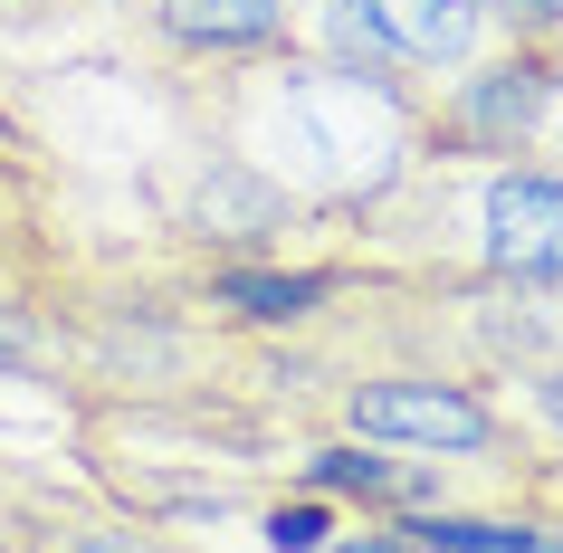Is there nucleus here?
Instances as JSON below:
<instances>
[{
    "instance_id": "1",
    "label": "nucleus",
    "mask_w": 563,
    "mask_h": 553,
    "mask_svg": "<svg viewBox=\"0 0 563 553\" xmlns=\"http://www.w3.org/2000/svg\"><path fill=\"white\" fill-rule=\"evenodd\" d=\"M163 87H173L191 144L249 163L258 181H277L316 220V248H325V230L344 210L383 201L420 153H440V106H430V87L344 67L325 48H297V38L287 48H258V58H230V67L163 77Z\"/></svg>"
},
{
    "instance_id": "2",
    "label": "nucleus",
    "mask_w": 563,
    "mask_h": 553,
    "mask_svg": "<svg viewBox=\"0 0 563 553\" xmlns=\"http://www.w3.org/2000/svg\"><path fill=\"white\" fill-rule=\"evenodd\" d=\"M316 258L354 277H449V287H563V163L544 153H420L383 201L344 210Z\"/></svg>"
},
{
    "instance_id": "3",
    "label": "nucleus",
    "mask_w": 563,
    "mask_h": 553,
    "mask_svg": "<svg viewBox=\"0 0 563 553\" xmlns=\"http://www.w3.org/2000/svg\"><path fill=\"white\" fill-rule=\"evenodd\" d=\"M497 38L506 30L477 0H306L297 20V48H325L344 67H373V77H401V87H430V96L449 77H468Z\"/></svg>"
},
{
    "instance_id": "4",
    "label": "nucleus",
    "mask_w": 563,
    "mask_h": 553,
    "mask_svg": "<svg viewBox=\"0 0 563 553\" xmlns=\"http://www.w3.org/2000/svg\"><path fill=\"white\" fill-rule=\"evenodd\" d=\"M440 144L459 153H534L544 124L563 115V48H534V38H497L468 77H449L440 96Z\"/></svg>"
},
{
    "instance_id": "5",
    "label": "nucleus",
    "mask_w": 563,
    "mask_h": 553,
    "mask_svg": "<svg viewBox=\"0 0 563 553\" xmlns=\"http://www.w3.org/2000/svg\"><path fill=\"white\" fill-rule=\"evenodd\" d=\"M124 38L153 58V77H191V67H230L258 48H287L306 0H106Z\"/></svg>"
},
{
    "instance_id": "6",
    "label": "nucleus",
    "mask_w": 563,
    "mask_h": 553,
    "mask_svg": "<svg viewBox=\"0 0 563 553\" xmlns=\"http://www.w3.org/2000/svg\"><path fill=\"white\" fill-rule=\"evenodd\" d=\"M30 534H38V553H210L181 524L134 516V506H115L96 487H58L38 467H30Z\"/></svg>"
},
{
    "instance_id": "7",
    "label": "nucleus",
    "mask_w": 563,
    "mask_h": 553,
    "mask_svg": "<svg viewBox=\"0 0 563 553\" xmlns=\"http://www.w3.org/2000/svg\"><path fill=\"white\" fill-rule=\"evenodd\" d=\"M67 248H77V239L58 230L48 163H38V153H0V287H48Z\"/></svg>"
},
{
    "instance_id": "8",
    "label": "nucleus",
    "mask_w": 563,
    "mask_h": 553,
    "mask_svg": "<svg viewBox=\"0 0 563 553\" xmlns=\"http://www.w3.org/2000/svg\"><path fill=\"white\" fill-rule=\"evenodd\" d=\"M0 381H48L58 391V324L38 287H0Z\"/></svg>"
},
{
    "instance_id": "9",
    "label": "nucleus",
    "mask_w": 563,
    "mask_h": 553,
    "mask_svg": "<svg viewBox=\"0 0 563 553\" xmlns=\"http://www.w3.org/2000/svg\"><path fill=\"white\" fill-rule=\"evenodd\" d=\"M506 38H534V48H563V0H477Z\"/></svg>"
},
{
    "instance_id": "10",
    "label": "nucleus",
    "mask_w": 563,
    "mask_h": 553,
    "mask_svg": "<svg viewBox=\"0 0 563 553\" xmlns=\"http://www.w3.org/2000/svg\"><path fill=\"white\" fill-rule=\"evenodd\" d=\"M0 553H38V534H30V467H10V458H0Z\"/></svg>"
},
{
    "instance_id": "11",
    "label": "nucleus",
    "mask_w": 563,
    "mask_h": 553,
    "mask_svg": "<svg viewBox=\"0 0 563 553\" xmlns=\"http://www.w3.org/2000/svg\"><path fill=\"white\" fill-rule=\"evenodd\" d=\"M0 153H38V134L20 115H10V96H0Z\"/></svg>"
},
{
    "instance_id": "12",
    "label": "nucleus",
    "mask_w": 563,
    "mask_h": 553,
    "mask_svg": "<svg viewBox=\"0 0 563 553\" xmlns=\"http://www.w3.org/2000/svg\"><path fill=\"white\" fill-rule=\"evenodd\" d=\"M534 153H544V163H563V115L544 124V144H534Z\"/></svg>"
}]
</instances>
